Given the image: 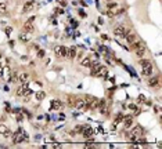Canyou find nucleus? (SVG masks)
Listing matches in <instances>:
<instances>
[{"label":"nucleus","instance_id":"nucleus-1","mask_svg":"<svg viewBox=\"0 0 162 149\" xmlns=\"http://www.w3.org/2000/svg\"><path fill=\"white\" fill-rule=\"evenodd\" d=\"M11 137H13V142L14 143H21L26 138V132L24 131L22 128H18V131L15 134H13Z\"/></svg>","mask_w":162,"mask_h":149},{"label":"nucleus","instance_id":"nucleus-2","mask_svg":"<svg viewBox=\"0 0 162 149\" xmlns=\"http://www.w3.org/2000/svg\"><path fill=\"white\" fill-rule=\"evenodd\" d=\"M29 93H31V90L28 88V82H26V83H22V86H21V87H18V90H17V95H18V97L28 95Z\"/></svg>","mask_w":162,"mask_h":149},{"label":"nucleus","instance_id":"nucleus-3","mask_svg":"<svg viewBox=\"0 0 162 149\" xmlns=\"http://www.w3.org/2000/svg\"><path fill=\"white\" fill-rule=\"evenodd\" d=\"M114 35L118 36L119 39H125V35H126V30H125V28L122 25H118V26L114 28Z\"/></svg>","mask_w":162,"mask_h":149},{"label":"nucleus","instance_id":"nucleus-4","mask_svg":"<svg viewBox=\"0 0 162 149\" xmlns=\"http://www.w3.org/2000/svg\"><path fill=\"white\" fill-rule=\"evenodd\" d=\"M107 75H108V69H107L105 66H100V68L93 73V76H97V77H107Z\"/></svg>","mask_w":162,"mask_h":149},{"label":"nucleus","instance_id":"nucleus-5","mask_svg":"<svg viewBox=\"0 0 162 149\" xmlns=\"http://www.w3.org/2000/svg\"><path fill=\"white\" fill-rule=\"evenodd\" d=\"M82 135H83L84 138H91L93 137V130H91V127L90 126H84L82 127Z\"/></svg>","mask_w":162,"mask_h":149},{"label":"nucleus","instance_id":"nucleus-6","mask_svg":"<svg viewBox=\"0 0 162 149\" xmlns=\"http://www.w3.org/2000/svg\"><path fill=\"white\" fill-rule=\"evenodd\" d=\"M62 108V102L60 99H54V101H51V109L54 110H60Z\"/></svg>","mask_w":162,"mask_h":149},{"label":"nucleus","instance_id":"nucleus-7","mask_svg":"<svg viewBox=\"0 0 162 149\" xmlns=\"http://www.w3.org/2000/svg\"><path fill=\"white\" fill-rule=\"evenodd\" d=\"M152 71H154L152 65L151 66H144L143 71H141V75H143V76H151V75H152Z\"/></svg>","mask_w":162,"mask_h":149},{"label":"nucleus","instance_id":"nucleus-8","mask_svg":"<svg viewBox=\"0 0 162 149\" xmlns=\"http://www.w3.org/2000/svg\"><path fill=\"white\" fill-rule=\"evenodd\" d=\"M125 39H126V42H128L129 44H132L134 40H136V35H133V33H130V32H126Z\"/></svg>","mask_w":162,"mask_h":149},{"label":"nucleus","instance_id":"nucleus-9","mask_svg":"<svg viewBox=\"0 0 162 149\" xmlns=\"http://www.w3.org/2000/svg\"><path fill=\"white\" fill-rule=\"evenodd\" d=\"M18 80H19L21 83H26L29 80V75L28 73H25V72H22V73L18 75Z\"/></svg>","mask_w":162,"mask_h":149},{"label":"nucleus","instance_id":"nucleus-10","mask_svg":"<svg viewBox=\"0 0 162 149\" xmlns=\"http://www.w3.org/2000/svg\"><path fill=\"white\" fill-rule=\"evenodd\" d=\"M75 57H76V47H69L68 48V58L73 60Z\"/></svg>","mask_w":162,"mask_h":149},{"label":"nucleus","instance_id":"nucleus-11","mask_svg":"<svg viewBox=\"0 0 162 149\" xmlns=\"http://www.w3.org/2000/svg\"><path fill=\"white\" fill-rule=\"evenodd\" d=\"M24 29H25V32H28V33H32L35 30V26L32 25V22L28 21L26 24H25V26H24Z\"/></svg>","mask_w":162,"mask_h":149},{"label":"nucleus","instance_id":"nucleus-12","mask_svg":"<svg viewBox=\"0 0 162 149\" xmlns=\"http://www.w3.org/2000/svg\"><path fill=\"white\" fill-rule=\"evenodd\" d=\"M32 8H33V1H26V3L24 4V11H25V12L32 11Z\"/></svg>","mask_w":162,"mask_h":149},{"label":"nucleus","instance_id":"nucleus-13","mask_svg":"<svg viewBox=\"0 0 162 149\" xmlns=\"http://www.w3.org/2000/svg\"><path fill=\"white\" fill-rule=\"evenodd\" d=\"M158 83H159V77H158V76L151 77L150 80H148V84H150L151 87H155V86H158Z\"/></svg>","mask_w":162,"mask_h":149},{"label":"nucleus","instance_id":"nucleus-14","mask_svg":"<svg viewBox=\"0 0 162 149\" xmlns=\"http://www.w3.org/2000/svg\"><path fill=\"white\" fill-rule=\"evenodd\" d=\"M130 134H132V135H134V137H137V134H140V135H141V134H143V128H141L140 126H136L133 130H132V132H130Z\"/></svg>","mask_w":162,"mask_h":149},{"label":"nucleus","instance_id":"nucleus-15","mask_svg":"<svg viewBox=\"0 0 162 149\" xmlns=\"http://www.w3.org/2000/svg\"><path fill=\"white\" fill-rule=\"evenodd\" d=\"M132 124H133V119L130 117V116H128V117H125V128H130L132 127Z\"/></svg>","mask_w":162,"mask_h":149},{"label":"nucleus","instance_id":"nucleus-16","mask_svg":"<svg viewBox=\"0 0 162 149\" xmlns=\"http://www.w3.org/2000/svg\"><path fill=\"white\" fill-rule=\"evenodd\" d=\"M141 46H143V43H141V42H136V40H134L133 43L130 44V50H137V48H140V47H141Z\"/></svg>","mask_w":162,"mask_h":149},{"label":"nucleus","instance_id":"nucleus-17","mask_svg":"<svg viewBox=\"0 0 162 149\" xmlns=\"http://www.w3.org/2000/svg\"><path fill=\"white\" fill-rule=\"evenodd\" d=\"M139 64L143 66V68H144V66H151V65H152V62H151L150 60H140Z\"/></svg>","mask_w":162,"mask_h":149},{"label":"nucleus","instance_id":"nucleus-18","mask_svg":"<svg viewBox=\"0 0 162 149\" xmlns=\"http://www.w3.org/2000/svg\"><path fill=\"white\" fill-rule=\"evenodd\" d=\"M136 51V54H137V57H143L144 55V51H145V47H144V44L140 47V48H137V50H134Z\"/></svg>","mask_w":162,"mask_h":149},{"label":"nucleus","instance_id":"nucleus-19","mask_svg":"<svg viewBox=\"0 0 162 149\" xmlns=\"http://www.w3.org/2000/svg\"><path fill=\"white\" fill-rule=\"evenodd\" d=\"M45 98H46L45 91H38V93H36V99H38V101H42V99H45Z\"/></svg>","mask_w":162,"mask_h":149},{"label":"nucleus","instance_id":"nucleus-20","mask_svg":"<svg viewBox=\"0 0 162 149\" xmlns=\"http://www.w3.org/2000/svg\"><path fill=\"white\" fill-rule=\"evenodd\" d=\"M68 57V47L61 46V58H67Z\"/></svg>","mask_w":162,"mask_h":149},{"label":"nucleus","instance_id":"nucleus-21","mask_svg":"<svg viewBox=\"0 0 162 149\" xmlns=\"http://www.w3.org/2000/svg\"><path fill=\"white\" fill-rule=\"evenodd\" d=\"M83 66H90L91 65V58H89V57H86L84 60H82V62H80Z\"/></svg>","mask_w":162,"mask_h":149},{"label":"nucleus","instance_id":"nucleus-22","mask_svg":"<svg viewBox=\"0 0 162 149\" xmlns=\"http://www.w3.org/2000/svg\"><path fill=\"white\" fill-rule=\"evenodd\" d=\"M19 39H21L22 42H29V40H31V36H29L28 32H26V33H22V35L19 36Z\"/></svg>","mask_w":162,"mask_h":149},{"label":"nucleus","instance_id":"nucleus-23","mask_svg":"<svg viewBox=\"0 0 162 149\" xmlns=\"http://www.w3.org/2000/svg\"><path fill=\"white\" fill-rule=\"evenodd\" d=\"M6 12H7V4L0 3V14H6Z\"/></svg>","mask_w":162,"mask_h":149},{"label":"nucleus","instance_id":"nucleus-24","mask_svg":"<svg viewBox=\"0 0 162 149\" xmlns=\"http://www.w3.org/2000/svg\"><path fill=\"white\" fill-rule=\"evenodd\" d=\"M75 101H76V99L73 98L72 95H69V97H68V105H69L71 108H73V106H75Z\"/></svg>","mask_w":162,"mask_h":149},{"label":"nucleus","instance_id":"nucleus-25","mask_svg":"<svg viewBox=\"0 0 162 149\" xmlns=\"http://www.w3.org/2000/svg\"><path fill=\"white\" fill-rule=\"evenodd\" d=\"M7 131H8V128H7L6 124H0V134H1V135H4Z\"/></svg>","mask_w":162,"mask_h":149},{"label":"nucleus","instance_id":"nucleus-26","mask_svg":"<svg viewBox=\"0 0 162 149\" xmlns=\"http://www.w3.org/2000/svg\"><path fill=\"white\" fill-rule=\"evenodd\" d=\"M54 53H56L57 57H60V58H61V46H57L56 48H54Z\"/></svg>","mask_w":162,"mask_h":149},{"label":"nucleus","instance_id":"nucleus-27","mask_svg":"<svg viewBox=\"0 0 162 149\" xmlns=\"http://www.w3.org/2000/svg\"><path fill=\"white\" fill-rule=\"evenodd\" d=\"M45 57V50H39L38 51V58H43Z\"/></svg>","mask_w":162,"mask_h":149},{"label":"nucleus","instance_id":"nucleus-28","mask_svg":"<svg viewBox=\"0 0 162 149\" xmlns=\"http://www.w3.org/2000/svg\"><path fill=\"white\" fill-rule=\"evenodd\" d=\"M86 146L87 148H97V145L94 142H86Z\"/></svg>","mask_w":162,"mask_h":149},{"label":"nucleus","instance_id":"nucleus-29","mask_svg":"<svg viewBox=\"0 0 162 149\" xmlns=\"http://www.w3.org/2000/svg\"><path fill=\"white\" fill-rule=\"evenodd\" d=\"M107 15L110 17V18H112V17H115V12L111 11V10H108V11H107Z\"/></svg>","mask_w":162,"mask_h":149},{"label":"nucleus","instance_id":"nucleus-30","mask_svg":"<svg viewBox=\"0 0 162 149\" xmlns=\"http://www.w3.org/2000/svg\"><path fill=\"white\" fill-rule=\"evenodd\" d=\"M115 7H117V3H112V1L108 3V8H115Z\"/></svg>","mask_w":162,"mask_h":149},{"label":"nucleus","instance_id":"nucleus-31","mask_svg":"<svg viewBox=\"0 0 162 149\" xmlns=\"http://www.w3.org/2000/svg\"><path fill=\"white\" fill-rule=\"evenodd\" d=\"M11 30H13L11 28H6V33H7V35H10V33H11Z\"/></svg>","mask_w":162,"mask_h":149},{"label":"nucleus","instance_id":"nucleus-32","mask_svg":"<svg viewBox=\"0 0 162 149\" xmlns=\"http://www.w3.org/2000/svg\"><path fill=\"white\" fill-rule=\"evenodd\" d=\"M1 75H3V69H1V66H0V77H1Z\"/></svg>","mask_w":162,"mask_h":149},{"label":"nucleus","instance_id":"nucleus-33","mask_svg":"<svg viewBox=\"0 0 162 149\" xmlns=\"http://www.w3.org/2000/svg\"><path fill=\"white\" fill-rule=\"evenodd\" d=\"M107 1H112V0H107Z\"/></svg>","mask_w":162,"mask_h":149},{"label":"nucleus","instance_id":"nucleus-34","mask_svg":"<svg viewBox=\"0 0 162 149\" xmlns=\"http://www.w3.org/2000/svg\"><path fill=\"white\" fill-rule=\"evenodd\" d=\"M0 58H1V54H0Z\"/></svg>","mask_w":162,"mask_h":149}]
</instances>
